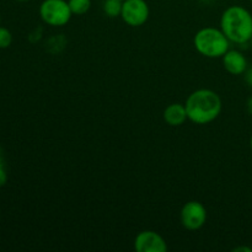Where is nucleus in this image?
Masks as SVG:
<instances>
[{
    "label": "nucleus",
    "instance_id": "f257e3e1",
    "mask_svg": "<svg viewBox=\"0 0 252 252\" xmlns=\"http://www.w3.org/2000/svg\"><path fill=\"white\" fill-rule=\"evenodd\" d=\"M185 106L189 120L199 126L216 121L223 107L220 96L211 89H198L189 94Z\"/></svg>",
    "mask_w": 252,
    "mask_h": 252
},
{
    "label": "nucleus",
    "instance_id": "f03ea898",
    "mask_svg": "<svg viewBox=\"0 0 252 252\" xmlns=\"http://www.w3.org/2000/svg\"><path fill=\"white\" fill-rule=\"evenodd\" d=\"M220 30L233 43L248 44L252 38V14L240 5L229 6L220 16Z\"/></svg>",
    "mask_w": 252,
    "mask_h": 252
},
{
    "label": "nucleus",
    "instance_id": "7ed1b4c3",
    "mask_svg": "<svg viewBox=\"0 0 252 252\" xmlns=\"http://www.w3.org/2000/svg\"><path fill=\"white\" fill-rule=\"evenodd\" d=\"M193 46L199 54L207 58H221L230 48V41L220 29L203 27L193 37Z\"/></svg>",
    "mask_w": 252,
    "mask_h": 252
},
{
    "label": "nucleus",
    "instance_id": "20e7f679",
    "mask_svg": "<svg viewBox=\"0 0 252 252\" xmlns=\"http://www.w3.org/2000/svg\"><path fill=\"white\" fill-rule=\"evenodd\" d=\"M38 12L42 21L53 27L65 26L73 16L66 0H43Z\"/></svg>",
    "mask_w": 252,
    "mask_h": 252
},
{
    "label": "nucleus",
    "instance_id": "39448f33",
    "mask_svg": "<svg viewBox=\"0 0 252 252\" xmlns=\"http://www.w3.org/2000/svg\"><path fill=\"white\" fill-rule=\"evenodd\" d=\"M149 5L145 0H125L123 1L121 17L128 26H143L149 19Z\"/></svg>",
    "mask_w": 252,
    "mask_h": 252
},
{
    "label": "nucleus",
    "instance_id": "423d86ee",
    "mask_svg": "<svg viewBox=\"0 0 252 252\" xmlns=\"http://www.w3.org/2000/svg\"><path fill=\"white\" fill-rule=\"evenodd\" d=\"M180 220L187 230H199L207 221V209L201 202L189 201L180 212Z\"/></svg>",
    "mask_w": 252,
    "mask_h": 252
},
{
    "label": "nucleus",
    "instance_id": "0eeeda50",
    "mask_svg": "<svg viewBox=\"0 0 252 252\" xmlns=\"http://www.w3.org/2000/svg\"><path fill=\"white\" fill-rule=\"evenodd\" d=\"M134 250L137 252H166L167 244L157 231L144 230L135 236Z\"/></svg>",
    "mask_w": 252,
    "mask_h": 252
},
{
    "label": "nucleus",
    "instance_id": "6e6552de",
    "mask_svg": "<svg viewBox=\"0 0 252 252\" xmlns=\"http://www.w3.org/2000/svg\"><path fill=\"white\" fill-rule=\"evenodd\" d=\"M223 66L231 75H241L248 70V59L240 51L229 49L223 57Z\"/></svg>",
    "mask_w": 252,
    "mask_h": 252
},
{
    "label": "nucleus",
    "instance_id": "1a4fd4ad",
    "mask_svg": "<svg viewBox=\"0 0 252 252\" xmlns=\"http://www.w3.org/2000/svg\"><path fill=\"white\" fill-rule=\"evenodd\" d=\"M162 117H164L165 122L171 126V127H179V126H182L189 120L186 106L179 102L171 103V105L167 106L164 110Z\"/></svg>",
    "mask_w": 252,
    "mask_h": 252
},
{
    "label": "nucleus",
    "instance_id": "9d476101",
    "mask_svg": "<svg viewBox=\"0 0 252 252\" xmlns=\"http://www.w3.org/2000/svg\"><path fill=\"white\" fill-rule=\"evenodd\" d=\"M122 4L123 1L121 0H105L103 2V12L107 15L108 17H117L121 16V12H122Z\"/></svg>",
    "mask_w": 252,
    "mask_h": 252
},
{
    "label": "nucleus",
    "instance_id": "9b49d317",
    "mask_svg": "<svg viewBox=\"0 0 252 252\" xmlns=\"http://www.w3.org/2000/svg\"><path fill=\"white\" fill-rule=\"evenodd\" d=\"M73 15H84L90 10L91 0H68Z\"/></svg>",
    "mask_w": 252,
    "mask_h": 252
},
{
    "label": "nucleus",
    "instance_id": "f8f14e48",
    "mask_svg": "<svg viewBox=\"0 0 252 252\" xmlns=\"http://www.w3.org/2000/svg\"><path fill=\"white\" fill-rule=\"evenodd\" d=\"M12 34L6 27L0 26V49L9 48L11 46Z\"/></svg>",
    "mask_w": 252,
    "mask_h": 252
},
{
    "label": "nucleus",
    "instance_id": "ddd939ff",
    "mask_svg": "<svg viewBox=\"0 0 252 252\" xmlns=\"http://www.w3.org/2000/svg\"><path fill=\"white\" fill-rule=\"evenodd\" d=\"M6 182H7V174H6V170H5L4 161H2L1 157H0V187L5 186Z\"/></svg>",
    "mask_w": 252,
    "mask_h": 252
},
{
    "label": "nucleus",
    "instance_id": "4468645a",
    "mask_svg": "<svg viewBox=\"0 0 252 252\" xmlns=\"http://www.w3.org/2000/svg\"><path fill=\"white\" fill-rule=\"evenodd\" d=\"M245 80H246V83H248L249 85L252 88V66L245 71Z\"/></svg>",
    "mask_w": 252,
    "mask_h": 252
},
{
    "label": "nucleus",
    "instance_id": "2eb2a0df",
    "mask_svg": "<svg viewBox=\"0 0 252 252\" xmlns=\"http://www.w3.org/2000/svg\"><path fill=\"white\" fill-rule=\"evenodd\" d=\"M233 251L234 252H252V249L246 248V246H240V248H235Z\"/></svg>",
    "mask_w": 252,
    "mask_h": 252
},
{
    "label": "nucleus",
    "instance_id": "dca6fc26",
    "mask_svg": "<svg viewBox=\"0 0 252 252\" xmlns=\"http://www.w3.org/2000/svg\"><path fill=\"white\" fill-rule=\"evenodd\" d=\"M246 107H248V112L252 115V96L248 100V103H246Z\"/></svg>",
    "mask_w": 252,
    "mask_h": 252
},
{
    "label": "nucleus",
    "instance_id": "f3484780",
    "mask_svg": "<svg viewBox=\"0 0 252 252\" xmlns=\"http://www.w3.org/2000/svg\"><path fill=\"white\" fill-rule=\"evenodd\" d=\"M250 148H251V150H252V134H251V138H250Z\"/></svg>",
    "mask_w": 252,
    "mask_h": 252
},
{
    "label": "nucleus",
    "instance_id": "a211bd4d",
    "mask_svg": "<svg viewBox=\"0 0 252 252\" xmlns=\"http://www.w3.org/2000/svg\"><path fill=\"white\" fill-rule=\"evenodd\" d=\"M17 1H29V0H17Z\"/></svg>",
    "mask_w": 252,
    "mask_h": 252
},
{
    "label": "nucleus",
    "instance_id": "6ab92c4d",
    "mask_svg": "<svg viewBox=\"0 0 252 252\" xmlns=\"http://www.w3.org/2000/svg\"><path fill=\"white\" fill-rule=\"evenodd\" d=\"M0 24H1V16H0Z\"/></svg>",
    "mask_w": 252,
    "mask_h": 252
},
{
    "label": "nucleus",
    "instance_id": "aec40b11",
    "mask_svg": "<svg viewBox=\"0 0 252 252\" xmlns=\"http://www.w3.org/2000/svg\"><path fill=\"white\" fill-rule=\"evenodd\" d=\"M250 42H251V44H252V38H251V41H250Z\"/></svg>",
    "mask_w": 252,
    "mask_h": 252
},
{
    "label": "nucleus",
    "instance_id": "412c9836",
    "mask_svg": "<svg viewBox=\"0 0 252 252\" xmlns=\"http://www.w3.org/2000/svg\"><path fill=\"white\" fill-rule=\"evenodd\" d=\"M121 1H125V0H121Z\"/></svg>",
    "mask_w": 252,
    "mask_h": 252
},
{
    "label": "nucleus",
    "instance_id": "4be33fe9",
    "mask_svg": "<svg viewBox=\"0 0 252 252\" xmlns=\"http://www.w3.org/2000/svg\"><path fill=\"white\" fill-rule=\"evenodd\" d=\"M250 1H252V0H250Z\"/></svg>",
    "mask_w": 252,
    "mask_h": 252
}]
</instances>
